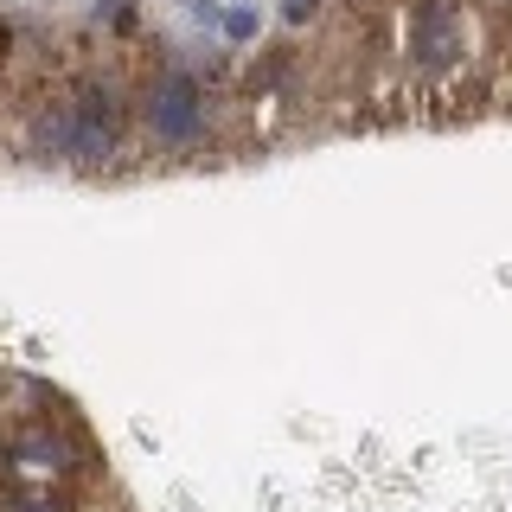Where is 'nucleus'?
<instances>
[{
  "instance_id": "f257e3e1",
  "label": "nucleus",
  "mask_w": 512,
  "mask_h": 512,
  "mask_svg": "<svg viewBox=\"0 0 512 512\" xmlns=\"http://www.w3.org/2000/svg\"><path fill=\"white\" fill-rule=\"evenodd\" d=\"M141 122H148V135L167 141V148L199 141V128H205V90H199V77H186V71L154 77L148 96H141Z\"/></svg>"
},
{
  "instance_id": "f03ea898",
  "label": "nucleus",
  "mask_w": 512,
  "mask_h": 512,
  "mask_svg": "<svg viewBox=\"0 0 512 512\" xmlns=\"http://www.w3.org/2000/svg\"><path fill=\"white\" fill-rule=\"evenodd\" d=\"M468 52V26H461L455 0H410V64L429 77L455 71Z\"/></svg>"
},
{
  "instance_id": "7ed1b4c3",
  "label": "nucleus",
  "mask_w": 512,
  "mask_h": 512,
  "mask_svg": "<svg viewBox=\"0 0 512 512\" xmlns=\"http://www.w3.org/2000/svg\"><path fill=\"white\" fill-rule=\"evenodd\" d=\"M13 461L32 468V474H71L77 468V448L64 442L52 423H26L20 436H13Z\"/></svg>"
},
{
  "instance_id": "20e7f679",
  "label": "nucleus",
  "mask_w": 512,
  "mask_h": 512,
  "mask_svg": "<svg viewBox=\"0 0 512 512\" xmlns=\"http://www.w3.org/2000/svg\"><path fill=\"white\" fill-rule=\"evenodd\" d=\"M224 32H231V39H256V7L250 0H231V7H224Z\"/></svg>"
},
{
  "instance_id": "39448f33",
  "label": "nucleus",
  "mask_w": 512,
  "mask_h": 512,
  "mask_svg": "<svg viewBox=\"0 0 512 512\" xmlns=\"http://www.w3.org/2000/svg\"><path fill=\"white\" fill-rule=\"evenodd\" d=\"M96 20H109V26H128V20H135V7H128V0H96Z\"/></svg>"
},
{
  "instance_id": "423d86ee",
  "label": "nucleus",
  "mask_w": 512,
  "mask_h": 512,
  "mask_svg": "<svg viewBox=\"0 0 512 512\" xmlns=\"http://www.w3.org/2000/svg\"><path fill=\"white\" fill-rule=\"evenodd\" d=\"M314 7H320V0H282V20L301 26V20H314Z\"/></svg>"
},
{
  "instance_id": "0eeeda50",
  "label": "nucleus",
  "mask_w": 512,
  "mask_h": 512,
  "mask_svg": "<svg viewBox=\"0 0 512 512\" xmlns=\"http://www.w3.org/2000/svg\"><path fill=\"white\" fill-rule=\"evenodd\" d=\"M13 512H64L58 500H39V493H20V500H13Z\"/></svg>"
}]
</instances>
